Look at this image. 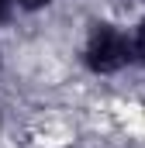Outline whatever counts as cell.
<instances>
[{"label":"cell","instance_id":"obj_2","mask_svg":"<svg viewBox=\"0 0 145 148\" xmlns=\"http://www.w3.org/2000/svg\"><path fill=\"white\" fill-rule=\"evenodd\" d=\"M131 52H135V62L145 66V21H138V28L131 31Z\"/></svg>","mask_w":145,"mask_h":148},{"label":"cell","instance_id":"obj_1","mask_svg":"<svg viewBox=\"0 0 145 148\" xmlns=\"http://www.w3.org/2000/svg\"><path fill=\"white\" fill-rule=\"evenodd\" d=\"M83 62L93 76H114L121 73L128 62H135V52H131V38L124 35L121 28L114 24H97L90 38H86V48H83Z\"/></svg>","mask_w":145,"mask_h":148},{"label":"cell","instance_id":"obj_4","mask_svg":"<svg viewBox=\"0 0 145 148\" xmlns=\"http://www.w3.org/2000/svg\"><path fill=\"white\" fill-rule=\"evenodd\" d=\"M10 3H14V0H0V21H7V14H10Z\"/></svg>","mask_w":145,"mask_h":148},{"label":"cell","instance_id":"obj_3","mask_svg":"<svg viewBox=\"0 0 145 148\" xmlns=\"http://www.w3.org/2000/svg\"><path fill=\"white\" fill-rule=\"evenodd\" d=\"M21 10H41V7H48V3H55V0H14Z\"/></svg>","mask_w":145,"mask_h":148}]
</instances>
